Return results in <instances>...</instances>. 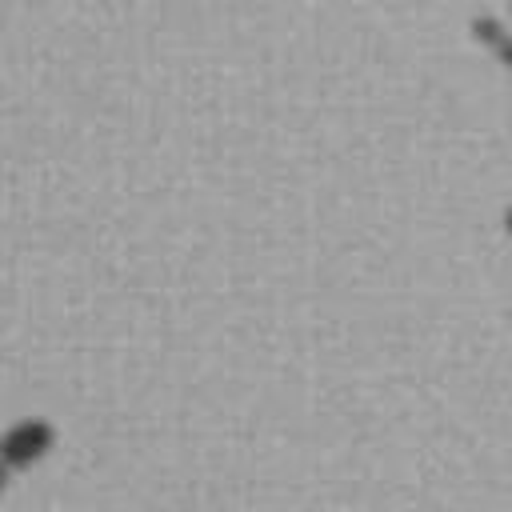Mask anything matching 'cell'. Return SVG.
I'll use <instances>...</instances> for the list:
<instances>
[{"label": "cell", "mask_w": 512, "mask_h": 512, "mask_svg": "<svg viewBox=\"0 0 512 512\" xmlns=\"http://www.w3.org/2000/svg\"><path fill=\"white\" fill-rule=\"evenodd\" d=\"M52 440H56V432H52L48 420H20V424L4 436V468L16 472V468L36 464V460L52 448Z\"/></svg>", "instance_id": "1"}, {"label": "cell", "mask_w": 512, "mask_h": 512, "mask_svg": "<svg viewBox=\"0 0 512 512\" xmlns=\"http://www.w3.org/2000/svg\"><path fill=\"white\" fill-rule=\"evenodd\" d=\"M508 4H512V0H508Z\"/></svg>", "instance_id": "4"}, {"label": "cell", "mask_w": 512, "mask_h": 512, "mask_svg": "<svg viewBox=\"0 0 512 512\" xmlns=\"http://www.w3.org/2000/svg\"><path fill=\"white\" fill-rule=\"evenodd\" d=\"M504 232H508V236H512V204H508V208H504Z\"/></svg>", "instance_id": "3"}, {"label": "cell", "mask_w": 512, "mask_h": 512, "mask_svg": "<svg viewBox=\"0 0 512 512\" xmlns=\"http://www.w3.org/2000/svg\"><path fill=\"white\" fill-rule=\"evenodd\" d=\"M468 32H472V40H476L480 48H488V52L496 56V64L512 68V32H508L496 16H472Z\"/></svg>", "instance_id": "2"}]
</instances>
